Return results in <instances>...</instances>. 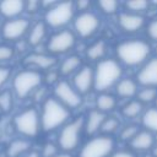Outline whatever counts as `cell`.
<instances>
[{
  "mask_svg": "<svg viewBox=\"0 0 157 157\" xmlns=\"http://www.w3.org/2000/svg\"><path fill=\"white\" fill-rule=\"evenodd\" d=\"M121 66L113 59H103L98 61L94 70V87L98 91H107L119 82L121 76Z\"/></svg>",
  "mask_w": 157,
  "mask_h": 157,
  "instance_id": "obj_1",
  "label": "cell"
},
{
  "mask_svg": "<svg viewBox=\"0 0 157 157\" xmlns=\"http://www.w3.org/2000/svg\"><path fill=\"white\" fill-rule=\"evenodd\" d=\"M69 117L70 112L65 105H63L55 98H48L43 104L40 114V126L45 131L54 130L61 126L69 119Z\"/></svg>",
  "mask_w": 157,
  "mask_h": 157,
  "instance_id": "obj_2",
  "label": "cell"
},
{
  "mask_svg": "<svg viewBox=\"0 0 157 157\" xmlns=\"http://www.w3.org/2000/svg\"><path fill=\"white\" fill-rule=\"evenodd\" d=\"M150 54V45L141 39L126 40L117 47V55L124 64L135 66L144 63Z\"/></svg>",
  "mask_w": 157,
  "mask_h": 157,
  "instance_id": "obj_3",
  "label": "cell"
},
{
  "mask_svg": "<svg viewBox=\"0 0 157 157\" xmlns=\"http://www.w3.org/2000/svg\"><path fill=\"white\" fill-rule=\"evenodd\" d=\"M83 128H85V120L82 118H77L64 125L58 139L59 147L64 151L75 150L80 142V135Z\"/></svg>",
  "mask_w": 157,
  "mask_h": 157,
  "instance_id": "obj_4",
  "label": "cell"
},
{
  "mask_svg": "<svg viewBox=\"0 0 157 157\" xmlns=\"http://www.w3.org/2000/svg\"><path fill=\"white\" fill-rule=\"evenodd\" d=\"M15 128L16 130L25 136H36L40 128V117L34 108H28L22 110L15 117Z\"/></svg>",
  "mask_w": 157,
  "mask_h": 157,
  "instance_id": "obj_5",
  "label": "cell"
},
{
  "mask_svg": "<svg viewBox=\"0 0 157 157\" xmlns=\"http://www.w3.org/2000/svg\"><path fill=\"white\" fill-rule=\"evenodd\" d=\"M42 82V76L34 70L20 71L13 78V90L17 97L25 98L32 91H34Z\"/></svg>",
  "mask_w": 157,
  "mask_h": 157,
  "instance_id": "obj_6",
  "label": "cell"
},
{
  "mask_svg": "<svg viewBox=\"0 0 157 157\" xmlns=\"http://www.w3.org/2000/svg\"><path fill=\"white\" fill-rule=\"evenodd\" d=\"M74 4L65 1V2H56L53 7L48 9L45 13V22L54 28L63 27L67 25L74 17Z\"/></svg>",
  "mask_w": 157,
  "mask_h": 157,
  "instance_id": "obj_7",
  "label": "cell"
},
{
  "mask_svg": "<svg viewBox=\"0 0 157 157\" xmlns=\"http://www.w3.org/2000/svg\"><path fill=\"white\" fill-rule=\"evenodd\" d=\"M114 141L109 136H96L81 148L80 157H107L112 153Z\"/></svg>",
  "mask_w": 157,
  "mask_h": 157,
  "instance_id": "obj_8",
  "label": "cell"
},
{
  "mask_svg": "<svg viewBox=\"0 0 157 157\" xmlns=\"http://www.w3.org/2000/svg\"><path fill=\"white\" fill-rule=\"evenodd\" d=\"M55 99H58L66 108H76L81 104L82 98L81 94L66 81H60L56 83L54 88Z\"/></svg>",
  "mask_w": 157,
  "mask_h": 157,
  "instance_id": "obj_9",
  "label": "cell"
},
{
  "mask_svg": "<svg viewBox=\"0 0 157 157\" xmlns=\"http://www.w3.org/2000/svg\"><path fill=\"white\" fill-rule=\"evenodd\" d=\"M75 36L71 31L64 29L53 34L48 42V50L54 54H61L75 45Z\"/></svg>",
  "mask_w": 157,
  "mask_h": 157,
  "instance_id": "obj_10",
  "label": "cell"
},
{
  "mask_svg": "<svg viewBox=\"0 0 157 157\" xmlns=\"http://www.w3.org/2000/svg\"><path fill=\"white\" fill-rule=\"evenodd\" d=\"M75 29L80 37H91L99 27L98 17L92 12H81L75 18Z\"/></svg>",
  "mask_w": 157,
  "mask_h": 157,
  "instance_id": "obj_11",
  "label": "cell"
},
{
  "mask_svg": "<svg viewBox=\"0 0 157 157\" xmlns=\"http://www.w3.org/2000/svg\"><path fill=\"white\" fill-rule=\"evenodd\" d=\"M29 23L27 20L25 18H15V20H10L7 22L4 23L2 26V37L9 39V40H16L18 38H21L28 29Z\"/></svg>",
  "mask_w": 157,
  "mask_h": 157,
  "instance_id": "obj_12",
  "label": "cell"
},
{
  "mask_svg": "<svg viewBox=\"0 0 157 157\" xmlns=\"http://www.w3.org/2000/svg\"><path fill=\"white\" fill-rule=\"evenodd\" d=\"M94 86V71L88 67H81L74 76V87L80 94L87 93Z\"/></svg>",
  "mask_w": 157,
  "mask_h": 157,
  "instance_id": "obj_13",
  "label": "cell"
},
{
  "mask_svg": "<svg viewBox=\"0 0 157 157\" xmlns=\"http://www.w3.org/2000/svg\"><path fill=\"white\" fill-rule=\"evenodd\" d=\"M137 82L145 87L157 86V56L150 59L139 71Z\"/></svg>",
  "mask_w": 157,
  "mask_h": 157,
  "instance_id": "obj_14",
  "label": "cell"
},
{
  "mask_svg": "<svg viewBox=\"0 0 157 157\" xmlns=\"http://www.w3.org/2000/svg\"><path fill=\"white\" fill-rule=\"evenodd\" d=\"M119 26L126 32H136L144 26L142 16L132 12H124L119 16Z\"/></svg>",
  "mask_w": 157,
  "mask_h": 157,
  "instance_id": "obj_15",
  "label": "cell"
},
{
  "mask_svg": "<svg viewBox=\"0 0 157 157\" xmlns=\"http://www.w3.org/2000/svg\"><path fill=\"white\" fill-rule=\"evenodd\" d=\"M56 60L54 56L47 55V54H40V53H33L26 56L25 64L39 69H50L55 65Z\"/></svg>",
  "mask_w": 157,
  "mask_h": 157,
  "instance_id": "obj_16",
  "label": "cell"
},
{
  "mask_svg": "<svg viewBox=\"0 0 157 157\" xmlns=\"http://www.w3.org/2000/svg\"><path fill=\"white\" fill-rule=\"evenodd\" d=\"M130 145L134 150H137V151H147L150 148L153 147L155 145V139H153V135L152 132L147 131V130H142V131H139L137 135L130 141Z\"/></svg>",
  "mask_w": 157,
  "mask_h": 157,
  "instance_id": "obj_17",
  "label": "cell"
},
{
  "mask_svg": "<svg viewBox=\"0 0 157 157\" xmlns=\"http://www.w3.org/2000/svg\"><path fill=\"white\" fill-rule=\"evenodd\" d=\"M105 114L94 109V110H91L87 115V120L85 121V130L87 134L92 135L94 132H97L98 130H101L102 128V124L103 121L105 120Z\"/></svg>",
  "mask_w": 157,
  "mask_h": 157,
  "instance_id": "obj_18",
  "label": "cell"
},
{
  "mask_svg": "<svg viewBox=\"0 0 157 157\" xmlns=\"http://www.w3.org/2000/svg\"><path fill=\"white\" fill-rule=\"evenodd\" d=\"M25 9V2L21 0H5L0 2V13L5 17H16Z\"/></svg>",
  "mask_w": 157,
  "mask_h": 157,
  "instance_id": "obj_19",
  "label": "cell"
},
{
  "mask_svg": "<svg viewBox=\"0 0 157 157\" xmlns=\"http://www.w3.org/2000/svg\"><path fill=\"white\" fill-rule=\"evenodd\" d=\"M137 93L136 82L131 78H123L119 80L117 83V94L121 98H130Z\"/></svg>",
  "mask_w": 157,
  "mask_h": 157,
  "instance_id": "obj_20",
  "label": "cell"
},
{
  "mask_svg": "<svg viewBox=\"0 0 157 157\" xmlns=\"http://www.w3.org/2000/svg\"><path fill=\"white\" fill-rule=\"evenodd\" d=\"M107 52V44L104 40H97L94 42L91 47H88L86 55L91 60H103V56L105 55Z\"/></svg>",
  "mask_w": 157,
  "mask_h": 157,
  "instance_id": "obj_21",
  "label": "cell"
},
{
  "mask_svg": "<svg viewBox=\"0 0 157 157\" xmlns=\"http://www.w3.org/2000/svg\"><path fill=\"white\" fill-rule=\"evenodd\" d=\"M117 104V99L108 93H102L97 97L96 99V105H97V110L105 113V112H110L115 108Z\"/></svg>",
  "mask_w": 157,
  "mask_h": 157,
  "instance_id": "obj_22",
  "label": "cell"
},
{
  "mask_svg": "<svg viewBox=\"0 0 157 157\" xmlns=\"http://www.w3.org/2000/svg\"><path fill=\"white\" fill-rule=\"evenodd\" d=\"M81 66V59L77 55H70L66 59H64V61L60 65V72L63 75H70L72 72H75L78 67Z\"/></svg>",
  "mask_w": 157,
  "mask_h": 157,
  "instance_id": "obj_23",
  "label": "cell"
},
{
  "mask_svg": "<svg viewBox=\"0 0 157 157\" xmlns=\"http://www.w3.org/2000/svg\"><path fill=\"white\" fill-rule=\"evenodd\" d=\"M29 148V142L27 140H15L7 147L9 157H20Z\"/></svg>",
  "mask_w": 157,
  "mask_h": 157,
  "instance_id": "obj_24",
  "label": "cell"
},
{
  "mask_svg": "<svg viewBox=\"0 0 157 157\" xmlns=\"http://www.w3.org/2000/svg\"><path fill=\"white\" fill-rule=\"evenodd\" d=\"M44 36H45V25L43 22H38L32 27L28 36V42L31 45H38L43 40Z\"/></svg>",
  "mask_w": 157,
  "mask_h": 157,
  "instance_id": "obj_25",
  "label": "cell"
},
{
  "mask_svg": "<svg viewBox=\"0 0 157 157\" xmlns=\"http://www.w3.org/2000/svg\"><path fill=\"white\" fill-rule=\"evenodd\" d=\"M142 124L145 125L147 131L157 132V108H150L144 113Z\"/></svg>",
  "mask_w": 157,
  "mask_h": 157,
  "instance_id": "obj_26",
  "label": "cell"
},
{
  "mask_svg": "<svg viewBox=\"0 0 157 157\" xmlns=\"http://www.w3.org/2000/svg\"><path fill=\"white\" fill-rule=\"evenodd\" d=\"M142 112V103L139 101H131L123 108V115L126 118H135Z\"/></svg>",
  "mask_w": 157,
  "mask_h": 157,
  "instance_id": "obj_27",
  "label": "cell"
},
{
  "mask_svg": "<svg viewBox=\"0 0 157 157\" xmlns=\"http://www.w3.org/2000/svg\"><path fill=\"white\" fill-rule=\"evenodd\" d=\"M137 97L141 103H151L157 99V90L155 87H144L137 92Z\"/></svg>",
  "mask_w": 157,
  "mask_h": 157,
  "instance_id": "obj_28",
  "label": "cell"
},
{
  "mask_svg": "<svg viewBox=\"0 0 157 157\" xmlns=\"http://www.w3.org/2000/svg\"><path fill=\"white\" fill-rule=\"evenodd\" d=\"M12 104H13V98L10 92L5 91V92L0 93V109L4 113L10 112L12 108Z\"/></svg>",
  "mask_w": 157,
  "mask_h": 157,
  "instance_id": "obj_29",
  "label": "cell"
},
{
  "mask_svg": "<svg viewBox=\"0 0 157 157\" xmlns=\"http://www.w3.org/2000/svg\"><path fill=\"white\" fill-rule=\"evenodd\" d=\"M125 6H126L132 13H136V12L145 11V10L148 7V2L145 1V0H132V1H128V2L125 4Z\"/></svg>",
  "mask_w": 157,
  "mask_h": 157,
  "instance_id": "obj_30",
  "label": "cell"
},
{
  "mask_svg": "<svg viewBox=\"0 0 157 157\" xmlns=\"http://www.w3.org/2000/svg\"><path fill=\"white\" fill-rule=\"evenodd\" d=\"M98 6L102 10V12H104L107 15H112V13L117 12L118 2L115 0H102L98 2Z\"/></svg>",
  "mask_w": 157,
  "mask_h": 157,
  "instance_id": "obj_31",
  "label": "cell"
},
{
  "mask_svg": "<svg viewBox=\"0 0 157 157\" xmlns=\"http://www.w3.org/2000/svg\"><path fill=\"white\" fill-rule=\"evenodd\" d=\"M118 128H119V121H118V119L110 117V118H105V120H104L103 124H102L101 130H102L103 132L112 134V132H114Z\"/></svg>",
  "mask_w": 157,
  "mask_h": 157,
  "instance_id": "obj_32",
  "label": "cell"
},
{
  "mask_svg": "<svg viewBox=\"0 0 157 157\" xmlns=\"http://www.w3.org/2000/svg\"><path fill=\"white\" fill-rule=\"evenodd\" d=\"M139 131H140V130H139V128H137L136 125H128V126H125V128L121 130L120 137H121L123 140H129V141H131V140L137 135Z\"/></svg>",
  "mask_w": 157,
  "mask_h": 157,
  "instance_id": "obj_33",
  "label": "cell"
},
{
  "mask_svg": "<svg viewBox=\"0 0 157 157\" xmlns=\"http://www.w3.org/2000/svg\"><path fill=\"white\" fill-rule=\"evenodd\" d=\"M58 153V147L54 144H45L42 151V157H55Z\"/></svg>",
  "mask_w": 157,
  "mask_h": 157,
  "instance_id": "obj_34",
  "label": "cell"
},
{
  "mask_svg": "<svg viewBox=\"0 0 157 157\" xmlns=\"http://www.w3.org/2000/svg\"><path fill=\"white\" fill-rule=\"evenodd\" d=\"M13 55V49L7 45H0V61H6Z\"/></svg>",
  "mask_w": 157,
  "mask_h": 157,
  "instance_id": "obj_35",
  "label": "cell"
},
{
  "mask_svg": "<svg viewBox=\"0 0 157 157\" xmlns=\"http://www.w3.org/2000/svg\"><path fill=\"white\" fill-rule=\"evenodd\" d=\"M147 34L152 40L157 42V18H155L153 21L150 22V25L147 27Z\"/></svg>",
  "mask_w": 157,
  "mask_h": 157,
  "instance_id": "obj_36",
  "label": "cell"
},
{
  "mask_svg": "<svg viewBox=\"0 0 157 157\" xmlns=\"http://www.w3.org/2000/svg\"><path fill=\"white\" fill-rule=\"evenodd\" d=\"M9 77H10V69H7V67H0V88L7 81Z\"/></svg>",
  "mask_w": 157,
  "mask_h": 157,
  "instance_id": "obj_37",
  "label": "cell"
},
{
  "mask_svg": "<svg viewBox=\"0 0 157 157\" xmlns=\"http://www.w3.org/2000/svg\"><path fill=\"white\" fill-rule=\"evenodd\" d=\"M25 7L27 9L28 12H36L38 10V7H39V2L32 0V1H28L27 4H25Z\"/></svg>",
  "mask_w": 157,
  "mask_h": 157,
  "instance_id": "obj_38",
  "label": "cell"
},
{
  "mask_svg": "<svg viewBox=\"0 0 157 157\" xmlns=\"http://www.w3.org/2000/svg\"><path fill=\"white\" fill-rule=\"evenodd\" d=\"M110 157H135V155L130 151H118V152L113 153Z\"/></svg>",
  "mask_w": 157,
  "mask_h": 157,
  "instance_id": "obj_39",
  "label": "cell"
},
{
  "mask_svg": "<svg viewBox=\"0 0 157 157\" xmlns=\"http://www.w3.org/2000/svg\"><path fill=\"white\" fill-rule=\"evenodd\" d=\"M90 1H87V0H81V1H78L77 4H76V6L78 7V10H81V11H83L85 12V10H87L88 7H90Z\"/></svg>",
  "mask_w": 157,
  "mask_h": 157,
  "instance_id": "obj_40",
  "label": "cell"
},
{
  "mask_svg": "<svg viewBox=\"0 0 157 157\" xmlns=\"http://www.w3.org/2000/svg\"><path fill=\"white\" fill-rule=\"evenodd\" d=\"M25 157H40L37 152H31V153H28V155H26Z\"/></svg>",
  "mask_w": 157,
  "mask_h": 157,
  "instance_id": "obj_41",
  "label": "cell"
},
{
  "mask_svg": "<svg viewBox=\"0 0 157 157\" xmlns=\"http://www.w3.org/2000/svg\"><path fill=\"white\" fill-rule=\"evenodd\" d=\"M55 157H71V155H69V153H59Z\"/></svg>",
  "mask_w": 157,
  "mask_h": 157,
  "instance_id": "obj_42",
  "label": "cell"
},
{
  "mask_svg": "<svg viewBox=\"0 0 157 157\" xmlns=\"http://www.w3.org/2000/svg\"><path fill=\"white\" fill-rule=\"evenodd\" d=\"M153 148V151H152V156L153 157H157V146H155V147H152Z\"/></svg>",
  "mask_w": 157,
  "mask_h": 157,
  "instance_id": "obj_43",
  "label": "cell"
},
{
  "mask_svg": "<svg viewBox=\"0 0 157 157\" xmlns=\"http://www.w3.org/2000/svg\"><path fill=\"white\" fill-rule=\"evenodd\" d=\"M146 157H153V156H152V155H147Z\"/></svg>",
  "mask_w": 157,
  "mask_h": 157,
  "instance_id": "obj_44",
  "label": "cell"
},
{
  "mask_svg": "<svg viewBox=\"0 0 157 157\" xmlns=\"http://www.w3.org/2000/svg\"><path fill=\"white\" fill-rule=\"evenodd\" d=\"M156 102H157V99H156Z\"/></svg>",
  "mask_w": 157,
  "mask_h": 157,
  "instance_id": "obj_45",
  "label": "cell"
}]
</instances>
